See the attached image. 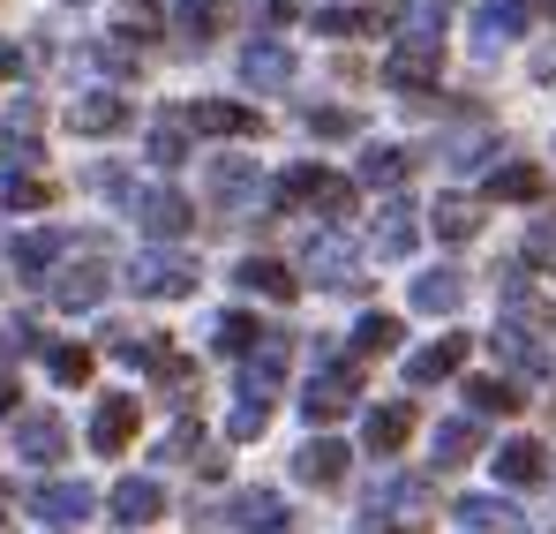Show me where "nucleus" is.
I'll return each instance as SVG.
<instances>
[{
  "mask_svg": "<svg viewBox=\"0 0 556 534\" xmlns=\"http://www.w3.org/2000/svg\"><path fill=\"white\" fill-rule=\"evenodd\" d=\"M437 76H444V38L437 30H406L391 53H383V84L391 90H437Z\"/></svg>",
  "mask_w": 556,
  "mask_h": 534,
  "instance_id": "f257e3e1",
  "label": "nucleus"
},
{
  "mask_svg": "<svg viewBox=\"0 0 556 534\" xmlns=\"http://www.w3.org/2000/svg\"><path fill=\"white\" fill-rule=\"evenodd\" d=\"M128 286H136L143 301H181V294H195V264L174 257V249H143V257L128 264Z\"/></svg>",
  "mask_w": 556,
  "mask_h": 534,
  "instance_id": "f03ea898",
  "label": "nucleus"
},
{
  "mask_svg": "<svg viewBox=\"0 0 556 534\" xmlns=\"http://www.w3.org/2000/svg\"><path fill=\"white\" fill-rule=\"evenodd\" d=\"M354 399H362V369H354V361H324V369L308 376V392H301V414H308V422H339Z\"/></svg>",
  "mask_w": 556,
  "mask_h": 534,
  "instance_id": "7ed1b4c3",
  "label": "nucleus"
},
{
  "mask_svg": "<svg viewBox=\"0 0 556 534\" xmlns=\"http://www.w3.org/2000/svg\"><path fill=\"white\" fill-rule=\"evenodd\" d=\"M278 203H308L324 219H354V188L339 174H324V166H293V174L278 181Z\"/></svg>",
  "mask_w": 556,
  "mask_h": 534,
  "instance_id": "20e7f679",
  "label": "nucleus"
},
{
  "mask_svg": "<svg viewBox=\"0 0 556 534\" xmlns=\"http://www.w3.org/2000/svg\"><path fill=\"white\" fill-rule=\"evenodd\" d=\"M128 211H136V219H143V234H159V241H181L188 226H195L188 196H174V188H136V196H128Z\"/></svg>",
  "mask_w": 556,
  "mask_h": 534,
  "instance_id": "39448f33",
  "label": "nucleus"
},
{
  "mask_svg": "<svg viewBox=\"0 0 556 534\" xmlns=\"http://www.w3.org/2000/svg\"><path fill=\"white\" fill-rule=\"evenodd\" d=\"M504 309L519 316L511 332H527V339H556V301H549V294H534L527 271H504Z\"/></svg>",
  "mask_w": 556,
  "mask_h": 534,
  "instance_id": "423d86ee",
  "label": "nucleus"
},
{
  "mask_svg": "<svg viewBox=\"0 0 556 534\" xmlns=\"http://www.w3.org/2000/svg\"><path fill=\"white\" fill-rule=\"evenodd\" d=\"M452 512H459V527H473V534H534V520H527V512H519L511 497H489V489L459 497Z\"/></svg>",
  "mask_w": 556,
  "mask_h": 534,
  "instance_id": "0eeeda50",
  "label": "nucleus"
},
{
  "mask_svg": "<svg viewBox=\"0 0 556 534\" xmlns=\"http://www.w3.org/2000/svg\"><path fill=\"white\" fill-rule=\"evenodd\" d=\"M301 271H308L316 286H339V294H346V286H362V257H354L339 234H316V241H308V257H301Z\"/></svg>",
  "mask_w": 556,
  "mask_h": 534,
  "instance_id": "6e6552de",
  "label": "nucleus"
},
{
  "mask_svg": "<svg viewBox=\"0 0 556 534\" xmlns=\"http://www.w3.org/2000/svg\"><path fill=\"white\" fill-rule=\"evenodd\" d=\"M181 128H195V136H256L264 121H256L249 105H233V98H195L181 113Z\"/></svg>",
  "mask_w": 556,
  "mask_h": 534,
  "instance_id": "1a4fd4ad",
  "label": "nucleus"
},
{
  "mask_svg": "<svg viewBox=\"0 0 556 534\" xmlns=\"http://www.w3.org/2000/svg\"><path fill=\"white\" fill-rule=\"evenodd\" d=\"M414 241H421V211L406 203V196H391L383 211H376V257H414Z\"/></svg>",
  "mask_w": 556,
  "mask_h": 534,
  "instance_id": "9d476101",
  "label": "nucleus"
},
{
  "mask_svg": "<svg viewBox=\"0 0 556 534\" xmlns=\"http://www.w3.org/2000/svg\"><path fill=\"white\" fill-rule=\"evenodd\" d=\"M226 520L249 534H286V497L278 489H233L226 497Z\"/></svg>",
  "mask_w": 556,
  "mask_h": 534,
  "instance_id": "9b49d317",
  "label": "nucleus"
},
{
  "mask_svg": "<svg viewBox=\"0 0 556 534\" xmlns=\"http://www.w3.org/2000/svg\"><path fill=\"white\" fill-rule=\"evenodd\" d=\"M241 84H249V90H286V84H293V53H286L278 38L241 46Z\"/></svg>",
  "mask_w": 556,
  "mask_h": 534,
  "instance_id": "f8f14e48",
  "label": "nucleus"
},
{
  "mask_svg": "<svg viewBox=\"0 0 556 534\" xmlns=\"http://www.w3.org/2000/svg\"><path fill=\"white\" fill-rule=\"evenodd\" d=\"M91 489H84V482H38V489H30V512H38V520H61V527H76V520H91Z\"/></svg>",
  "mask_w": 556,
  "mask_h": 534,
  "instance_id": "ddd939ff",
  "label": "nucleus"
},
{
  "mask_svg": "<svg viewBox=\"0 0 556 534\" xmlns=\"http://www.w3.org/2000/svg\"><path fill=\"white\" fill-rule=\"evenodd\" d=\"M68 128H76V136H121V128H128V98H113V90L76 98V105H68Z\"/></svg>",
  "mask_w": 556,
  "mask_h": 534,
  "instance_id": "4468645a",
  "label": "nucleus"
},
{
  "mask_svg": "<svg viewBox=\"0 0 556 534\" xmlns=\"http://www.w3.org/2000/svg\"><path fill=\"white\" fill-rule=\"evenodd\" d=\"M519 30H527V0H489V8H473V46H481V53L511 46Z\"/></svg>",
  "mask_w": 556,
  "mask_h": 534,
  "instance_id": "2eb2a0df",
  "label": "nucleus"
},
{
  "mask_svg": "<svg viewBox=\"0 0 556 534\" xmlns=\"http://www.w3.org/2000/svg\"><path fill=\"white\" fill-rule=\"evenodd\" d=\"M414 422H421V414H414V399H391V407H376L369 422H362V437H369L376 459H391V451L414 437Z\"/></svg>",
  "mask_w": 556,
  "mask_h": 534,
  "instance_id": "dca6fc26",
  "label": "nucleus"
},
{
  "mask_svg": "<svg viewBox=\"0 0 556 534\" xmlns=\"http://www.w3.org/2000/svg\"><path fill=\"white\" fill-rule=\"evenodd\" d=\"M293 474H301L308 489H339V482H346V445H331V437L301 445L293 451Z\"/></svg>",
  "mask_w": 556,
  "mask_h": 534,
  "instance_id": "f3484780",
  "label": "nucleus"
},
{
  "mask_svg": "<svg viewBox=\"0 0 556 534\" xmlns=\"http://www.w3.org/2000/svg\"><path fill=\"white\" fill-rule=\"evenodd\" d=\"M159 512H166V489H159L151 474H128V482H113V520L143 527V520H159Z\"/></svg>",
  "mask_w": 556,
  "mask_h": 534,
  "instance_id": "a211bd4d",
  "label": "nucleus"
},
{
  "mask_svg": "<svg viewBox=\"0 0 556 534\" xmlns=\"http://www.w3.org/2000/svg\"><path fill=\"white\" fill-rule=\"evenodd\" d=\"M61 451H68L61 414H15V459H61Z\"/></svg>",
  "mask_w": 556,
  "mask_h": 534,
  "instance_id": "6ab92c4d",
  "label": "nucleus"
},
{
  "mask_svg": "<svg viewBox=\"0 0 556 534\" xmlns=\"http://www.w3.org/2000/svg\"><path fill=\"white\" fill-rule=\"evenodd\" d=\"M128 437H136V399H98V414H91V445L113 459V451H128Z\"/></svg>",
  "mask_w": 556,
  "mask_h": 534,
  "instance_id": "aec40b11",
  "label": "nucleus"
},
{
  "mask_svg": "<svg viewBox=\"0 0 556 534\" xmlns=\"http://www.w3.org/2000/svg\"><path fill=\"white\" fill-rule=\"evenodd\" d=\"M466 347H473V339H437V347L406 355V384H444V376H459Z\"/></svg>",
  "mask_w": 556,
  "mask_h": 534,
  "instance_id": "412c9836",
  "label": "nucleus"
},
{
  "mask_svg": "<svg viewBox=\"0 0 556 534\" xmlns=\"http://www.w3.org/2000/svg\"><path fill=\"white\" fill-rule=\"evenodd\" d=\"M421 505H429V482L391 474V482H376V489H369V527H376V520H399V512H421Z\"/></svg>",
  "mask_w": 556,
  "mask_h": 534,
  "instance_id": "4be33fe9",
  "label": "nucleus"
},
{
  "mask_svg": "<svg viewBox=\"0 0 556 534\" xmlns=\"http://www.w3.org/2000/svg\"><path fill=\"white\" fill-rule=\"evenodd\" d=\"M218 23H226V0H181V8H174V38L195 46V53L218 38Z\"/></svg>",
  "mask_w": 556,
  "mask_h": 534,
  "instance_id": "5701e85b",
  "label": "nucleus"
},
{
  "mask_svg": "<svg viewBox=\"0 0 556 534\" xmlns=\"http://www.w3.org/2000/svg\"><path fill=\"white\" fill-rule=\"evenodd\" d=\"M53 301L61 309H98L105 301V264H68L53 278Z\"/></svg>",
  "mask_w": 556,
  "mask_h": 534,
  "instance_id": "b1692460",
  "label": "nucleus"
},
{
  "mask_svg": "<svg viewBox=\"0 0 556 534\" xmlns=\"http://www.w3.org/2000/svg\"><path fill=\"white\" fill-rule=\"evenodd\" d=\"M489 347L511 361V369H527V376H556V355H542V347H534L527 332H511V324H496V332H489Z\"/></svg>",
  "mask_w": 556,
  "mask_h": 534,
  "instance_id": "393cba45",
  "label": "nucleus"
},
{
  "mask_svg": "<svg viewBox=\"0 0 556 534\" xmlns=\"http://www.w3.org/2000/svg\"><path fill=\"white\" fill-rule=\"evenodd\" d=\"M459 301H466L459 271H429V278H414V309H421V316H452Z\"/></svg>",
  "mask_w": 556,
  "mask_h": 534,
  "instance_id": "a878e982",
  "label": "nucleus"
},
{
  "mask_svg": "<svg viewBox=\"0 0 556 534\" xmlns=\"http://www.w3.org/2000/svg\"><path fill=\"white\" fill-rule=\"evenodd\" d=\"M421 219L437 226V241H473L481 234V211L466 196H437V211H421Z\"/></svg>",
  "mask_w": 556,
  "mask_h": 534,
  "instance_id": "bb28decb",
  "label": "nucleus"
},
{
  "mask_svg": "<svg viewBox=\"0 0 556 534\" xmlns=\"http://www.w3.org/2000/svg\"><path fill=\"white\" fill-rule=\"evenodd\" d=\"M466 407H473V414H519L527 399H519L511 376H466Z\"/></svg>",
  "mask_w": 556,
  "mask_h": 534,
  "instance_id": "cd10ccee",
  "label": "nucleus"
},
{
  "mask_svg": "<svg viewBox=\"0 0 556 534\" xmlns=\"http://www.w3.org/2000/svg\"><path fill=\"white\" fill-rule=\"evenodd\" d=\"M233 278H241V286H249V294H271V301H293V286H301V278H293V271L278 264V257H249V264L233 271Z\"/></svg>",
  "mask_w": 556,
  "mask_h": 534,
  "instance_id": "c85d7f7f",
  "label": "nucleus"
},
{
  "mask_svg": "<svg viewBox=\"0 0 556 534\" xmlns=\"http://www.w3.org/2000/svg\"><path fill=\"white\" fill-rule=\"evenodd\" d=\"M211 196H218L226 211H241V203L256 196V166H249V159H218V166H211Z\"/></svg>",
  "mask_w": 556,
  "mask_h": 534,
  "instance_id": "c756f323",
  "label": "nucleus"
},
{
  "mask_svg": "<svg viewBox=\"0 0 556 534\" xmlns=\"http://www.w3.org/2000/svg\"><path fill=\"white\" fill-rule=\"evenodd\" d=\"M406 174H414V159H406L399 144H369V151H362V181H369V188H399Z\"/></svg>",
  "mask_w": 556,
  "mask_h": 534,
  "instance_id": "7c9ffc66",
  "label": "nucleus"
},
{
  "mask_svg": "<svg viewBox=\"0 0 556 534\" xmlns=\"http://www.w3.org/2000/svg\"><path fill=\"white\" fill-rule=\"evenodd\" d=\"M211 347L233 355V361H249L256 347H264V332H256V316H218V324H211Z\"/></svg>",
  "mask_w": 556,
  "mask_h": 534,
  "instance_id": "2f4dec72",
  "label": "nucleus"
},
{
  "mask_svg": "<svg viewBox=\"0 0 556 534\" xmlns=\"http://www.w3.org/2000/svg\"><path fill=\"white\" fill-rule=\"evenodd\" d=\"M481 451V422H437V467H466Z\"/></svg>",
  "mask_w": 556,
  "mask_h": 534,
  "instance_id": "473e14b6",
  "label": "nucleus"
},
{
  "mask_svg": "<svg viewBox=\"0 0 556 534\" xmlns=\"http://www.w3.org/2000/svg\"><path fill=\"white\" fill-rule=\"evenodd\" d=\"M496 474H504V482H519V489H527V482H542V474H549V467H542V445L511 437V445L496 451Z\"/></svg>",
  "mask_w": 556,
  "mask_h": 534,
  "instance_id": "72a5a7b5",
  "label": "nucleus"
},
{
  "mask_svg": "<svg viewBox=\"0 0 556 534\" xmlns=\"http://www.w3.org/2000/svg\"><path fill=\"white\" fill-rule=\"evenodd\" d=\"M53 203V188L38 174H0V211H46Z\"/></svg>",
  "mask_w": 556,
  "mask_h": 534,
  "instance_id": "f704fd0d",
  "label": "nucleus"
},
{
  "mask_svg": "<svg viewBox=\"0 0 556 534\" xmlns=\"http://www.w3.org/2000/svg\"><path fill=\"white\" fill-rule=\"evenodd\" d=\"M489 196H504V203H534V196H542V166H496V174H489Z\"/></svg>",
  "mask_w": 556,
  "mask_h": 534,
  "instance_id": "c9c22d12",
  "label": "nucleus"
},
{
  "mask_svg": "<svg viewBox=\"0 0 556 534\" xmlns=\"http://www.w3.org/2000/svg\"><path fill=\"white\" fill-rule=\"evenodd\" d=\"M376 23H383L376 8H324V15H316V38H362Z\"/></svg>",
  "mask_w": 556,
  "mask_h": 534,
  "instance_id": "e433bc0d",
  "label": "nucleus"
},
{
  "mask_svg": "<svg viewBox=\"0 0 556 534\" xmlns=\"http://www.w3.org/2000/svg\"><path fill=\"white\" fill-rule=\"evenodd\" d=\"M61 249H68L61 234H23V241H15V271H23V278H38V271L53 264Z\"/></svg>",
  "mask_w": 556,
  "mask_h": 534,
  "instance_id": "4c0bfd02",
  "label": "nucleus"
},
{
  "mask_svg": "<svg viewBox=\"0 0 556 534\" xmlns=\"http://www.w3.org/2000/svg\"><path fill=\"white\" fill-rule=\"evenodd\" d=\"M399 339H406V332H399V316H383V309H376V316H362V324H354V347H362V355H391V347H399Z\"/></svg>",
  "mask_w": 556,
  "mask_h": 534,
  "instance_id": "58836bf2",
  "label": "nucleus"
},
{
  "mask_svg": "<svg viewBox=\"0 0 556 534\" xmlns=\"http://www.w3.org/2000/svg\"><path fill=\"white\" fill-rule=\"evenodd\" d=\"M181 159H188V128H181V121H159V128H151V166L174 174Z\"/></svg>",
  "mask_w": 556,
  "mask_h": 534,
  "instance_id": "ea45409f",
  "label": "nucleus"
},
{
  "mask_svg": "<svg viewBox=\"0 0 556 534\" xmlns=\"http://www.w3.org/2000/svg\"><path fill=\"white\" fill-rule=\"evenodd\" d=\"M159 459H195V467H203V422H174V430L159 437Z\"/></svg>",
  "mask_w": 556,
  "mask_h": 534,
  "instance_id": "a19ab883",
  "label": "nucleus"
},
{
  "mask_svg": "<svg viewBox=\"0 0 556 534\" xmlns=\"http://www.w3.org/2000/svg\"><path fill=\"white\" fill-rule=\"evenodd\" d=\"M264 430H271V399H241V407H233V437L249 445V437H264Z\"/></svg>",
  "mask_w": 556,
  "mask_h": 534,
  "instance_id": "79ce46f5",
  "label": "nucleus"
},
{
  "mask_svg": "<svg viewBox=\"0 0 556 534\" xmlns=\"http://www.w3.org/2000/svg\"><path fill=\"white\" fill-rule=\"evenodd\" d=\"M159 30V0H128L121 8V38H151Z\"/></svg>",
  "mask_w": 556,
  "mask_h": 534,
  "instance_id": "37998d69",
  "label": "nucleus"
},
{
  "mask_svg": "<svg viewBox=\"0 0 556 534\" xmlns=\"http://www.w3.org/2000/svg\"><path fill=\"white\" fill-rule=\"evenodd\" d=\"M53 376L61 384H84L91 376V347H53Z\"/></svg>",
  "mask_w": 556,
  "mask_h": 534,
  "instance_id": "c03bdc74",
  "label": "nucleus"
},
{
  "mask_svg": "<svg viewBox=\"0 0 556 534\" xmlns=\"http://www.w3.org/2000/svg\"><path fill=\"white\" fill-rule=\"evenodd\" d=\"M308 128H316V136H354L362 121H354V113H339V105H316V113H308Z\"/></svg>",
  "mask_w": 556,
  "mask_h": 534,
  "instance_id": "a18cd8bd",
  "label": "nucleus"
},
{
  "mask_svg": "<svg viewBox=\"0 0 556 534\" xmlns=\"http://www.w3.org/2000/svg\"><path fill=\"white\" fill-rule=\"evenodd\" d=\"M527 257L556 271V219H534V234H527Z\"/></svg>",
  "mask_w": 556,
  "mask_h": 534,
  "instance_id": "49530a36",
  "label": "nucleus"
},
{
  "mask_svg": "<svg viewBox=\"0 0 556 534\" xmlns=\"http://www.w3.org/2000/svg\"><path fill=\"white\" fill-rule=\"evenodd\" d=\"M15 399H23V392H15V376H0V422L15 414Z\"/></svg>",
  "mask_w": 556,
  "mask_h": 534,
  "instance_id": "de8ad7c7",
  "label": "nucleus"
},
{
  "mask_svg": "<svg viewBox=\"0 0 556 534\" xmlns=\"http://www.w3.org/2000/svg\"><path fill=\"white\" fill-rule=\"evenodd\" d=\"M15 69H23V53H15V46H0V84H8Z\"/></svg>",
  "mask_w": 556,
  "mask_h": 534,
  "instance_id": "09e8293b",
  "label": "nucleus"
},
{
  "mask_svg": "<svg viewBox=\"0 0 556 534\" xmlns=\"http://www.w3.org/2000/svg\"><path fill=\"white\" fill-rule=\"evenodd\" d=\"M429 15H444V0H429Z\"/></svg>",
  "mask_w": 556,
  "mask_h": 534,
  "instance_id": "8fccbe9b",
  "label": "nucleus"
},
{
  "mask_svg": "<svg viewBox=\"0 0 556 534\" xmlns=\"http://www.w3.org/2000/svg\"><path fill=\"white\" fill-rule=\"evenodd\" d=\"M0 355H8V339H0Z\"/></svg>",
  "mask_w": 556,
  "mask_h": 534,
  "instance_id": "3c124183",
  "label": "nucleus"
}]
</instances>
